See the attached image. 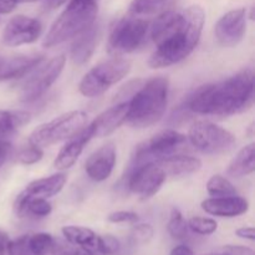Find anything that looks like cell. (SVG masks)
Instances as JSON below:
<instances>
[{"label": "cell", "mask_w": 255, "mask_h": 255, "mask_svg": "<svg viewBox=\"0 0 255 255\" xmlns=\"http://www.w3.org/2000/svg\"><path fill=\"white\" fill-rule=\"evenodd\" d=\"M204 20V10L198 5L157 15L153 24L149 25V35L157 46L148 60L149 66L168 67L187 59L198 45Z\"/></svg>", "instance_id": "6da1fadb"}, {"label": "cell", "mask_w": 255, "mask_h": 255, "mask_svg": "<svg viewBox=\"0 0 255 255\" xmlns=\"http://www.w3.org/2000/svg\"><path fill=\"white\" fill-rule=\"evenodd\" d=\"M254 104V72L246 69L234 76L197 89L184 106L197 115L227 117L242 114Z\"/></svg>", "instance_id": "7a4b0ae2"}, {"label": "cell", "mask_w": 255, "mask_h": 255, "mask_svg": "<svg viewBox=\"0 0 255 255\" xmlns=\"http://www.w3.org/2000/svg\"><path fill=\"white\" fill-rule=\"evenodd\" d=\"M167 77L157 76L147 81L128 101L126 121L136 128H146L163 117L168 102Z\"/></svg>", "instance_id": "3957f363"}, {"label": "cell", "mask_w": 255, "mask_h": 255, "mask_svg": "<svg viewBox=\"0 0 255 255\" xmlns=\"http://www.w3.org/2000/svg\"><path fill=\"white\" fill-rule=\"evenodd\" d=\"M99 1L100 0H70L66 9L51 25L42 45L45 47L56 46L89 29L96 21Z\"/></svg>", "instance_id": "277c9868"}, {"label": "cell", "mask_w": 255, "mask_h": 255, "mask_svg": "<svg viewBox=\"0 0 255 255\" xmlns=\"http://www.w3.org/2000/svg\"><path fill=\"white\" fill-rule=\"evenodd\" d=\"M131 71V62L126 59H111L92 67L80 81L79 90L85 97H99L116 85Z\"/></svg>", "instance_id": "5b68a950"}, {"label": "cell", "mask_w": 255, "mask_h": 255, "mask_svg": "<svg viewBox=\"0 0 255 255\" xmlns=\"http://www.w3.org/2000/svg\"><path fill=\"white\" fill-rule=\"evenodd\" d=\"M87 122V114L84 111H71L56 117L37 127L30 134L29 143L44 148L61 141H66L81 131Z\"/></svg>", "instance_id": "8992f818"}, {"label": "cell", "mask_w": 255, "mask_h": 255, "mask_svg": "<svg viewBox=\"0 0 255 255\" xmlns=\"http://www.w3.org/2000/svg\"><path fill=\"white\" fill-rule=\"evenodd\" d=\"M149 32V22L139 16H128L120 20L109 37V51L124 55L136 51L144 44Z\"/></svg>", "instance_id": "52a82bcc"}, {"label": "cell", "mask_w": 255, "mask_h": 255, "mask_svg": "<svg viewBox=\"0 0 255 255\" xmlns=\"http://www.w3.org/2000/svg\"><path fill=\"white\" fill-rule=\"evenodd\" d=\"M187 141L188 138L186 134L174 131V129H166V131L159 132L149 141L137 146L129 167L148 163V162H157L172 154H177L179 149L183 148Z\"/></svg>", "instance_id": "ba28073f"}, {"label": "cell", "mask_w": 255, "mask_h": 255, "mask_svg": "<svg viewBox=\"0 0 255 255\" xmlns=\"http://www.w3.org/2000/svg\"><path fill=\"white\" fill-rule=\"evenodd\" d=\"M193 147L204 154H221L236 146V137L228 129L208 121H198L189 128L188 137Z\"/></svg>", "instance_id": "9c48e42d"}, {"label": "cell", "mask_w": 255, "mask_h": 255, "mask_svg": "<svg viewBox=\"0 0 255 255\" xmlns=\"http://www.w3.org/2000/svg\"><path fill=\"white\" fill-rule=\"evenodd\" d=\"M65 62L66 56L64 54L52 57L47 62H40L32 71L27 74L29 76L22 82L21 101L29 104L44 96L61 75Z\"/></svg>", "instance_id": "30bf717a"}, {"label": "cell", "mask_w": 255, "mask_h": 255, "mask_svg": "<svg viewBox=\"0 0 255 255\" xmlns=\"http://www.w3.org/2000/svg\"><path fill=\"white\" fill-rule=\"evenodd\" d=\"M126 186L142 199H148L159 191L167 176L156 162L129 167L126 174Z\"/></svg>", "instance_id": "8fae6325"}, {"label": "cell", "mask_w": 255, "mask_h": 255, "mask_svg": "<svg viewBox=\"0 0 255 255\" xmlns=\"http://www.w3.org/2000/svg\"><path fill=\"white\" fill-rule=\"evenodd\" d=\"M42 32L41 22L26 15H15L7 21L2 31V42L10 47L32 44Z\"/></svg>", "instance_id": "7c38bea8"}, {"label": "cell", "mask_w": 255, "mask_h": 255, "mask_svg": "<svg viewBox=\"0 0 255 255\" xmlns=\"http://www.w3.org/2000/svg\"><path fill=\"white\" fill-rule=\"evenodd\" d=\"M247 30V9L239 7L224 14L214 27V35L219 45L234 47L243 40Z\"/></svg>", "instance_id": "4fadbf2b"}, {"label": "cell", "mask_w": 255, "mask_h": 255, "mask_svg": "<svg viewBox=\"0 0 255 255\" xmlns=\"http://www.w3.org/2000/svg\"><path fill=\"white\" fill-rule=\"evenodd\" d=\"M116 164V146L112 142L104 144L91 154L85 163L87 176L95 182L106 181Z\"/></svg>", "instance_id": "5bb4252c"}, {"label": "cell", "mask_w": 255, "mask_h": 255, "mask_svg": "<svg viewBox=\"0 0 255 255\" xmlns=\"http://www.w3.org/2000/svg\"><path fill=\"white\" fill-rule=\"evenodd\" d=\"M44 61V55H15L0 57V81L21 79Z\"/></svg>", "instance_id": "9a60e30c"}, {"label": "cell", "mask_w": 255, "mask_h": 255, "mask_svg": "<svg viewBox=\"0 0 255 255\" xmlns=\"http://www.w3.org/2000/svg\"><path fill=\"white\" fill-rule=\"evenodd\" d=\"M91 138H94V134H92V128L90 125L85 126L75 136L70 137L55 158V168L59 169V171H65V169L74 166L80 154L84 151V147L89 143Z\"/></svg>", "instance_id": "2e32d148"}, {"label": "cell", "mask_w": 255, "mask_h": 255, "mask_svg": "<svg viewBox=\"0 0 255 255\" xmlns=\"http://www.w3.org/2000/svg\"><path fill=\"white\" fill-rule=\"evenodd\" d=\"M202 209L211 216L222 217V218H234L247 213L249 203L246 198L241 196L218 197L209 198L202 202Z\"/></svg>", "instance_id": "e0dca14e"}, {"label": "cell", "mask_w": 255, "mask_h": 255, "mask_svg": "<svg viewBox=\"0 0 255 255\" xmlns=\"http://www.w3.org/2000/svg\"><path fill=\"white\" fill-rule=\"evenodd\" d=\"M128 101L120 102L109 110L102 112L90 124L92 128L94 137H106L116 131L124 122H126L127 114H128Z\"/></svg>", "instance_id": "ac0fdd59"}, {"label": "cell", "mask_w": 255, "mask_h": 255, "mask_svg": "<svg viewBox=\"0 0 255 255\" xmlns=\"http://www.w3.org/2000/svg\"><path fill=\"white\" fill-rule=\"evenodd\" d=\"M99 36L100 26L97 24H92L89 29L75 37V41L71 46V59L75 65L82 66L89 61L96 49Z\"/></svg>", "instance_id": "d6986e66"}, {"label": "cell", "mask_w": 255, "mask_h": 255, "mask_svg": "<svg viewBox=\"0 0 255 255\" xmlns=\"http://www.w3.org/2000/svg\"><path fill=\"white\" fill-rule=\"evenodd\" d=\"M65 183H66V174L56 173L32 181L20 194L26 198L49 199L59 194L64 188Z\"/></svg>", "instance_id": "ffe728a7"}, {"label": "cell", "mask_w": 255, "mask_h": 255, "mask_svg": "<svg viewBox=\"0 0 255 255\" xmlns=\"http://www.w3.org/2000/svg\"><path fill=\"white\" fill-rule=\"evenodd\" d=\"M167 177H186L196 173L202 167V161L193 156L172 154L156 162Z\"/></svg>", "instance_id": "44dd1931"}, {"label": "cell", "mask_w": 255, "mask_h": 255, "mask_svg": "<svg viewBox=\"0 0 255 255\" xmlns=\"http://www.w3.org/2000/svg\"><path fill=\"white\" fill-rule=\"evenodd\" d=\"M62 234L66 241L71 244L79 246L80 248L85 249L94 255H100V236H97L90 228L79 226H66L62 228Z\"/></svg>", "instance_id": "7402d4cb"}, {"label": "cell", "mask_w": 255, "mask_h": 255, "mask_svg": "<svg viewBox=\"0 0 255 255\" xmlns=\"http://www.w3.org/2000/svg\"><path fill=\"white\" fill-rule=\"evenodd\" d=\"M255 169V144L249 143L243 147L232 159L228 167V176L233 178H242L248 174L253 173Z\"/></svg>", "instance_id": "603a6c76"}, {"label": "cell", "mask_w": 255, "mask_h": 255, "mask_svg": "<svg viewBox=\"0 0 255 255\" xmlns=\"http://www.w3.org/2000/svg\"><path fill=\"white\" fill-rule=\"evenodd\" d=\"M177 0H132L129 12L133 16H152L171 10Z\"/></svg>", "instance_id": "cb8c5ba5"}, {"label": "cell", "mask_w": 255, "mask_h": 255, "mask_svg": "<svg viewBox=\"0 0 255 255\" xmlns=\"http://www.w3.org/2000/svg\"><path fill=\"white\" fill-rule=\"evenodd\" d=\"M29 120V112L0 110V139H5L6 137L11 136L17 128L27 124Z\"/></svg>", "instance_id": "d4e9b609"}, {"label": "cell", "mask_w": 255, "mask_h": 255, "mask_svg": "<svg viewBox=\"0 0 255 255\" xmlns=\"http://www.w3.org/2000/svg\"><path fill=\"white\" fill-rule=\"evenodd\" d=\"M27 241L34 255H57L59 253L56 241L47 233L29 234Z\"/></svg>", "instance_id": "484cf974"}, {"label": "cell", "mask_w": 255, "mask_h": 255, "mask_svg": "<svg viewBox=\"0 0 255 255\" xmlns=\"http://www.w3.org/2000/svg\"><path fill=\"white\" fill-rule=\"evenodd\" d=\"M207 192L209 193V196L214 197V198L237 196L236 187L226 177L219 176V174L209 178L208 183H207Z\"/></svg>", "instance_id": "4316f807"}, {"label": "cell", "mask_w": 255, "mask_h": 255, "mask_svg": "<svg viewBox=\"0 0 255 255\" xmlns=\"http://www.w3.org/2000/svg\"><path fill=\"white\" fill-rule=\"evenodd\" d=\"M167 228H168V233L171 234L172 238L178 239V241H183L188 236V224H187L186 219L183 218V214L181 213V211L177 208L172 209Z\"/></svg>", "instance_id": "83f0119b"}, {"label": "cell", "mask_w": 255, "mask_h": 255, "mask_svg": "<svg viewBox=\"0 0 255 255\" xmlns=\"http://www.w3.org/2000/svg\"><path fill=\"white\" fill-rule=\"evenodd\" d=\"M189 231L199 236H211L218 228V224L214 219L204 218V217H193L187 222Z\"/></svg>", "instance_id": "f1b7e54d"}, {"label": "cell", "mask_w": 255, "mask_h": 255, "mask_svg": "<svg viewBox=\"0 0 255 255\" xmlns=\"http://www.w3.org/2000/svg\"><path fill=\"white\" fill-rule=\"evenodd\" d=\"M42 156H44L42 148L29 143V146L20 149V152L17 153V161L21 164H34L39 162L42 158Z\"/></svg>", "instance_id": "f546056e"}, {"label": "cell", "mask_w": 255, "mask_h": 255, "mask_svg": "<svg viewBox=\"0 0 255 255\" xmlns=\"http://www.w3.org/2000/svg\"><path fill=\"white\" fill-rule=\"evenodd\" d=\"M153 237V228L151 224H137L132 228L131 239L136 244H146Z\"/></svg>", "instance_id": "4dcf8cb0"}, {"label": "cell", "mask_w": 255, "mask_h": 255, "mask_svg": "<svg viewBox=\"0 0 255 255\" xmlns=\"http://www.w3.org/2000/svg\"><path fill=\"white\" fill-rule=\"evenodd\" d=\"M29 234L19 237L15 241H10L9 255H34L29 247Z\"/></svg>", "instance_id": "1f68e13d"}, {"label": "cell", "mask_w": 255, "mask_h": 255, "mask_svg": "<svg viewBox=\"0 0 255 255\" xmlns=\"http://www.w3.org/2000/svg\"><path fill=\"white\" fill-rule=\"evenodd\" d=\"M100 255H114L120 251V242L112 236L100 237Z\"/></svg>", "instance_id": "d6a6232c"}, {"label": "cell", "mask_w": 255, "mask_h": 255, "mask_svg": "<svg viewBox=\"0 0 255 255\" xmlns=\"http://www.w3.org/2000/svg\"><path fill=\"white\" fill-rule=\"evenodd\" d=\"M109 222L111 223H136L138 222L139 217L138 214L134 213V212H128V211H119L114 212V213L109 214L107 217Z\"/></svg>", "instance_id": "836d02e7"}, {"label": "cell", "mask_w": 255, "mask_h": 255, "mask_svg": "<svg viewBox=\"0 0 255 255\" xmlns=\"http://www.w3.org/2000/svg\"><path fill=\"white\" fill-rule=\"evenodd\" d=\"M223 252L228 255H254V252L251 248L242 246H227Z\"/></svg>", "instance_id": "e575fe53"}, {"label": "cell", "mask_w": 255, "mask_h": 255, "mask_svg": "<svg viewBox=\"0 0 255 255\" xmlns=\"http://www.w3.org/2000/svg\"><path fill=\"white\" fill-rule=\"evenodd\" d=\"M237 237L242 239H248V241H254L255 239V231L253 227H243L236 231Z\"/></svg>", "instance_id": "d590c367"}, {"label": "cell", "mask_w": 255, "mask_h": 255, "mask_svg": "<svg viewBox=\"0 0 255 255\" xmlns=\"http://www.w3.org/2000/svg\"><path fill=\"white\" fill-rule=\"evenodd\" d=\"M10 239L5 232L0 231V255H9Z\"/></svg>", "instance_id": "8d00e7d4"}, {"label": "cell", "mask_w": 255, "mask_h": 255, "mask_svg": "<svg viewBox=\"0 0 255 255\" xmlns=\"http://www.w3.org/2000/svg\"><path fill=\"white\" fill-rule=\"evenodd\" d=\"M17 2L15 0H0V15L9 14L16 7Z\"/></svg>", "instance_id": "74e56055"}, {"label": "cell", "mask_w": 255, "mask_h": 255, "mask_svg": "<svg viewBox=\"0 0 255 255\" xmlns=\"http://www.w3.org/2000/svg\"><path fill=\"white\" fill-rule=\"evenodd\" d=\"M10 149H11V144L7 141L0 146V168H1V166L5 163V161H6L7 156H9L10 153Z\"/></svg>", "instance_id": "f35d334b"}, {"label": "cell", "mask_w": 255, "mask_h": 255, "mask_svg": "<svg viewBox=\"0 0 255 255\" xmlns=\"http://www.w3.org/2000/svg\"><path fill=\"white\" fill-rule=\"evenodd\" d=\"M169 255H193V252H192V249L189 247L181 244V246L174 247Z\"/></svg>", "instance_id": "ab89813d"}, {"label": "cell", "mask_w": 255, "mask_h": 255, "mask_svg": "<svg viewBox=\"0 0 255 255\" xmlns=\"http://www.w3.org/2000/svg\"><path fill=\"white\" fill-rule=\"evenodd\" d=\"M67 0H45V2H46V6L49 7V9H55V7H59L61 6L62 4H65Z\"/></svg>", "instance_id": "60d3db41"}, {"label": "cell", "mask_w": 255, "mask_h": 255, "mask_svg": "<svg viewBox=\"0 0 255 255\" xmlns=\"http://www.w3.org/2000/svg\"><path fill=\"white\" fill-rule=\"evenodd\" d=\"M72 255H94L92 253H90V252H87V251H85V249H79V251H76V252H74V254Z\"/></svg>", "instance_id": "b9f144b4"}, {"label": "cell", "mask_w": 255, "mask_h": 255, "mask_svg": "<svg viewBox=\"0 0 255 255\" xmlns=\"http://www.w3.org/2000/svg\"><path fill=\"white\" fill-rule=\"evenodd\" d=\"M15 1L19 4V2H34V1H39V0H15Z\"/></svg>", "instance_id": "7bdbcfd3"}, {"label": "cell", "mask_w": 255, "mask_h": 255, "mask_svg": "<svg viewBox=\"0 0 255 255\" xmlns=\"http://www.w3.org/2000/svg\"><path fill=\"white\" fill-rule=\"evenodd\" d=\"M214 255H228L226 253V252H223V253H221V254H214Z\"/></svg>", "instance_id": "ee69618b"}, {"label": "cell", "mask_w": 255, "mask_h": 255, "mask_svg": "<svg viewBox=\"0 0 255 255\" xmlns=\"http://www.w3.org/2000/svg\"><path fill=\"white\" fill-rule=\"evenodd\" d=\"M208 255H214V254H208Z\"/></svg>", "instance_id": "f6af8a7d"}, {"label": "cell", "mask_w": 255, "mask_h": 255, "mask_svg": "<svg viewBox=\"0 0 255 255\" xmlns=\"http://www.w3.org/2000/svg\"><path fill=\"white\" fill-rule=\"evenodd\" d=\"M65 255H67V254H65Z\"/></svg>", "instance_id": "bcb514c9"}]
</instances>
